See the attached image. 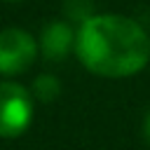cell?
Wrapping results in <instances>:
<instances>
[{
  "label": "cell",
  "instance_id": "6da1fadb",
  "mask_svg": "<svg viewBox=\"0 0 150 150\" xmlns=\"http://www.w3.org/2000/svg\"><path fill=\"white\" fill-rule=\"evenodd\" d=\"M77 61L98 77H134L150 63V33L131 16L117 12L91 14L75 30Z\"/></svg>",
  "mask_w": 150,
  "mask_h": 150
},
{
  "label": "cell",
  "instance_id": "52a82bcc",
  "mask_svg": "<svg viewBox=\"0 0 150 150\" xmlns=\"http://www.w3.org/2000/svg\"><path fill=\"white\" fill-rule=\"evenodd\" d=\"M2 2H21V0H2Z\"/></svg>",
  "mask_w": 150,
  "mask_h": 150
},
{
  "label": "cell",
  "instance_id": "277c9868",
  "mask_svg": "<svg viewBox=\"0 0 150 150\" xmlns=\"http://www.w3.org/2000/svg\"><path fill=\"white\" fill-rule=\"evenodd\" d=\"M75 30L70 21L66 19H54L47 26H42L38 47L40 54L47 61H63L70 52H75Z\"/></svg>",
  "mask_w": 150,
  "mask_h": 150
},
{
  "label": "cell",
  "instance_id": "8992f818",
  "mask_svg": "<svg viewBox=\"0 0 150 150\" xmlns=\"http://www.w3.org/2000/svg\"><path fill=\"white\" fill-rule=\"evenodd\" d=\"M143 138H145V143L150 145V110H148L145 117H143Z\"/></svg>",
  "mask_w": 150,
  "mask_h": 150
},
{
  "label": "cell",
  "instance_id": "5b68a950",
  "mask_svg": "<svg viewBox=\"0 0 150 150\" xmlns=\"http://www.w3.org/2000/svg\"><path fill=\"white\" fill-rule=\"evenodd\" d=\"M30 94H33L35 101L52 103V101H56L59 94H61V82H59L56 75H47V73H45V75H38V77L33 80V84H30Z\"/></svg>",
  "mask_w": 150,
  "mask_h": 150
},
{
  "label": "cell",
  "instance_id": "3957f363",
  "mask_svg": "<svg viewBox=\"0 0 150 150\" xmlns=\"http://www.w3.org/2000/svg\"><path fill=\"white\" fill-rule=\"evenodd\" d=\"M40 56L38 38L28 30L9 26L0 30V75L12 77L26 73Z\"/></svg>",
  "mask_w": 150,
  "mask_h": 150
},
{
  "label": "cell",
  "instance_id": "7a4b0ae2",
  "mask_svg": "<svg viewBox=\"0 0 150 150\" xmlns=\"http://www.w3.org/2000/svg\"><path fill=\"white\" fill-rule=\"evenodd\" d=\"M35 98L14 80H0V138H16L33 124Z\"/></svg>",
  "mask_w": 150,
  "mask_h": 150
}]
</instances>
